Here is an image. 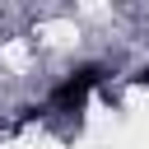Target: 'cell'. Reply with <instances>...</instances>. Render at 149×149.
Wrapping results in <instances>:
<instances>
[{
	"mask_svg": "<svg viewBox=\"0 0 149 149\" xmlns=\"http://www.w3.org/2000/svg\"><path fill=\"white\" fill-rule=\"evenodd\" d=\"M98 79H102V70H98V65H88V70L70 74V79L51 93V107H56V112H79V107H84V98H88V88H93Z\"/></svg>",
	"mask_w": 149,
	"mask_h": 149,
	"instance_id": "1",
	"label": "cell"
}]
</instances>
